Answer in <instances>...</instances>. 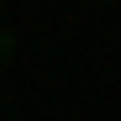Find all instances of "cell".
Listing matches in <instances>:
<instances>
[{
    "label": "cell",
    "instance_id": "cell-1",
    "mask_svg": "<svg viewBox=\"0 0 121 121\" xmlns=\"http://www.w3.org/2000/svg\"><path fill=\"white\" fill-rule=\"evenodd\" d=\"M11 53H16V32H11V26H0V58H11Z\"/></svg>",
    "mask_w": 121,
    "mask_h": 121
}]
</instances>
